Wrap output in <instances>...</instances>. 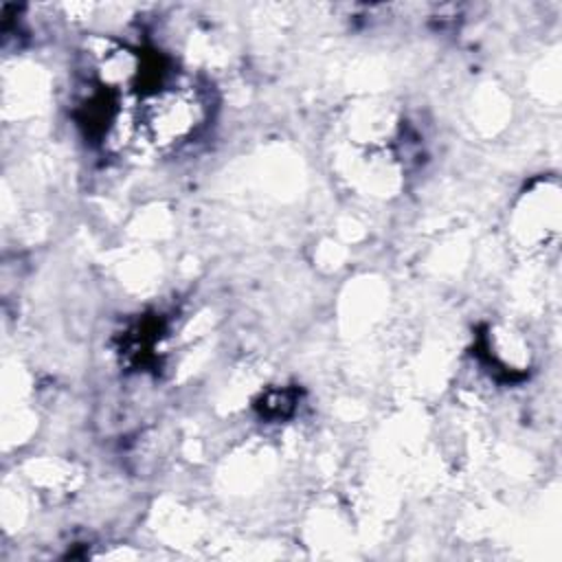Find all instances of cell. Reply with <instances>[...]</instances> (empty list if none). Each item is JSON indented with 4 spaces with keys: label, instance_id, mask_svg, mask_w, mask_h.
Listing matches in <instances>:
<instances>
[{
    "label": "cell",
    "instance_id": "cell-1",
    "mask_svg": "<svg viewBox=\"0 0 562 562\" xmlns=\"http://www.w3.org/2000/svg\"><path fill=\"white\" fill-rule=\"evenodd\" d=\"M136 132L156 149H173L209 123V90L191 79L162 81L136 110Z\"/></svg>",
    "mask_w": 562,
    "mask_h": 562
}]
</instances>
